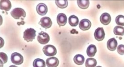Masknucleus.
Here are the masks:
<instances>
[{
	"mask_svg": "<svg viewBox=\"0 0 124 67\" xmlns=\"http://www.w3.org/2000/svg\"><path fill=\"white\" fill-rule=\"evenodd\" d=\"M116 24L121 26H124V16L118 15L116 18Z\"/></svg>",
	"mask_w": 124,
	"mask_h": 67,
	"instance_id": "obj_23",
	"label": "nucleus"
},
{
	"mask_svg": "<svg viewBox=\"0 0 124 67\" xmlns=\"http://www.w3.org/2000/svg\"><path fill=\"white\" fill-rule=\"evenodd\" d=\"M37 11L39 15H45L48 12L47 6L44 3H40L37 6Z\"/></svg>",
	"mask_w": 124,
	"mask_h": 67,
	"instance_id": "obj_9",
	"label": "nucleus"
},
{
	"mask_svg": "<svg viewBox=\"0 0 124 67\" xmlns=\"http://www.w3.org/2000/svg\"><path fill=\"white\" fill-rule=\"evenodd\" d=\"M0 48H1L3 46H4V40L2 39V38L1 37L0 38Z\"/></svg>",
	"mask_w": 124,
	"mask_h": 67,
	"instance_id": "obj_26",
	"label": "nucleus"
},
{
	"mask_svg": "<svg viewBox=\"0 0 124 67\" xmlns=\"http://www.w3.org/2000/svg\"><path fill=\"white\" fill-rule=\"evenodd\" d=\"M55 4L59 8L64 9L68 6V1L67 0H56Z\"/></svg>",
	"mask_w": 124,
	"mask_h": 67,
	"instance_id": "obj_19",
	"label": "nucleus"
},
{
	"mask_svg": "<svg viewBox=\"0 0 124 67\" xmlns=\"http://www.w3.org/2000/svg\"><path fill=\"white\" fill-rule=\"evenodd\" d=\"M117 51L120 55H124V45H119L117 48Z\"/></svg>",
	"mask_w": 124,
	"mask_h": 67,
	"instance_id": "obj_25",
	"label": "nucleus"
},
{
	"mask_svg": "<svg viewBox=\"0 0 124 67\" xmlns=\"http://www.w3.org/2000/svg\"><path fill=\"white\" fill-rule=\"evenodd\" d=\"M39 24L45 29H48L52 25V21L51 19L48 17H45L41 18Z\"/></svg>",
	"mask_w": 124,
	"mask_h": 67,
	"instance_id": "obj_7",
	"label": "nucleus"
},
{
	"mask_svg": "<svg viewBox=\"0 0 124 67\" xmlns=\"http://www.w3.org/2000/svg\"><path fill=\"white\" fill-rule=\"evenodd\" d=\"M105 34L103 28L102 27L98 28L94 33V36L95 40L98 41H101L103 40L105 38Z\"/></svg>",
	"mask_w": 124,
	"mask_h": 67,
	"instance_id": "obj_6",
	"label": "nucleus"
},
{
	"mask_svg": "<svg viewBox=\"0 0 124 67\" xmlns=\"http://www.w3.org/2000/svg\"><path fill=\"white\" fill-rule=\"evenodd\" d=\"M97 52V48H96V46L94 45H90L87 48V54L89 57H93Z\"/></svg>",
	"mask_w": 124,
	"mask_h": 67,
	"instance_id": "obj_15",
	"label": "nucleus"
},
{
	"mask_svg": "<svg viewBox=\"0 0 124 67\" xmlns=\"http://www.w3.org/2000/svg\"><path fill=\"white\" fill-rule=\"evenodd\" d=\"M100 21L104 25H108L111 21V17L108 13H102L100 17Z\"/></svg>",
	"mask_w": 124,
	"mask_h": 67,
	"instance_id": "obj_11",
	"label": "nucleus"
},
{
	"mask_svg": "<svg viewBox=\"0 0 124 67\" xmlns=\"http://www.w3.org/2000/svg\"><path fill=\"white\" fill-rule=\"evenodd\" d=\"M78 6L82 9H86L90 5V1L89 0H78L77 1Z\"/></svg>",
	"mask_w": 124,
	"mask_h": 67,
	"instance_id": "obj_16",
	"label": "nucleus"
},
{
	"mask_svg": "<svg viewBox=\"0 0 124 67\" xmlns=\"http://www.w3.org/2000/svg\"><path fill=\"white\" fill-rule=\"evenodd\" d=\"M0 64H4L6 63L8 60V57L7 55L3 52H0Z\"/></svg>",
	"mask_w": 124,
	"mask_h": 67,
	"instance_id": "obj_24",
	"label": "nucleus"
},
{
	"mask_svg": "<svg viewBox=\"0 0 124 67\" xmlns=\"http://www.w3.org/2000/svg\"><path fill=\"white\" fill-rule=\"evenodd\" d=\"M11 15L16 19H19L20 18H24L26 16V13L24 9L20 8H17L13 9L10 13Z\"/></svg>",
	"mask_w": 124,
	"mask_h": 67,
	"instance_id": "obj_2",
	"label": "nucleus"
},
{
	"mask_svg": "<svg viewBox=\"0 0 124 67\" xmlns=\"http://www.w3.org/2000/svg\"><path fill=\"white\" fill-rule=\"evenodd\" d=\"M11 8V3L9 0H0V9L6 11H9Z\"/></svg>",
	"mask_w": 124,
	"mask_h": 67,
	"instance_id": "obj_12",
	"label": "nucleus"
},
{
	"mask_svg": "<svg viewBox=\"0 0 124 67\" xmlns=\"http://www.w3.org/2000/svg\"><path fill=\"white\" fill-rule=\"evenodd\" d=\"M47 66L49 67H57L59 64V60L54 57L48 58L46 61Z\"/></svg>",
	"mask_w": 124,
	"mask_h": 67,
	"instance_id": "obj_14",
	"label": "nucleus"
},
{
	"mask_svg": "<svg viewBox=\"0 0 124 67\" xmlns=\"http://www.w3.org/2000/svg\"><path fill=\"white\" fill-rule=\"evenodd\" d=\"M91 27V21L87 19H84L81 20L79 23V27L82 31H87Z\"/></svg>",
	"mask_w": 124,
	"mask_h": 67,
	"instance_id": "obj_8",
	"label": "nucleus"
},
{
	"mask_svg": "<svg viewBox=\"0 0 124 67\" xmlns=\"http://www.w3.org/2000/svg\"><path fill=\"white\" fill-rule=\"evenodd\" d=\"M11 60L14 64L20 65L23 63V58L20 54L14 52L11 55Z\"/></svg>",
	"mask_w": 124,
	"mask_h": 67,
	"instance_id": "obj_4",
	"label": "nucleus"
},
{
	"mask_svg": "<svg viewBox=\"0 0 124 67\" xmlns=\"http://www.w3.org/2000/svg\"><path fill=\"white\" fill-rule=\"evenodd\" d=\"M43 52L46 56H53L56 55L57 50L54 46L51 45H47L44 47Z\"/></svg>",
	"mask_w": 124,
	"mask_h": 67,
	"instance_id": "obj_3",
	"label": "nucleus"
},
{
	"mask_svg": "<svg viewBox=\"0 0 124 67\" xmlns=\"http://www.w3.org/2000/svg\"><path fill=\"white\" fill-rule=\"evenodd\" d=\"M68 21L71 27H76L79 24V19L75 15H71L69 18Z\"/></svg>",
	"mask_w": 124,
	"mask_h": 67,
	"instance_id": "obj_18",
	"label": "nucleus"
},
{
	"mask_svg": "<svg viewBox=\"0 0 124 67\" xmlns=\"http://www.w3.org/2000/svg\"><path fill=\"white\" fill-rule=\"evenodd\" d=\"M57 21L59 27L65 26L67 22V16L63 13H60L57 16Z\"/></svg>",
	"mask_w": 124,
	"mask_h": 67,
	"instance_id": "obj_10",
	"label": "nucleus"
},
{
	"mask_svg": "<svg viewBox=\"0 0 124 67\" xmlns=\"http://www.w3.org/2000/svg\"><path fill=\"white\" fill-rule=\"evenodd\" d=\"M97 61L94 58H90L87 59L85 62V65L86 67H93L96 66Z\"/></svg>",
	"mask_w": 124,
	"mask_h": 67,
	"instance_id": "obj_22",
	"label": "nucleus"
},
{
	"mask_svg": "<svg viewBox=\"0 0 124 67\" xmlns=\"http://www.w3.org/2000/svg\"><path fill=\"white\" fill-rule=\"evenodd\" d=\"M114 33L115 35L123 36L124 35V27L117 26L114 29Z\"/></svg>",
	"mask_w": 124,
	"mask_h": 67,
	"instance_id": "obj_21",
	"label": "nucleus"
},
{
	"mask_svg": "<svg viewBox=\"0 0 124 67\" xmlns=\"http://www.w3.org/2000/svg\"><path fill=\"white\" fill-rule=\"evenodd\" d=\"M117 47V42L114 38L108 40L107 42V47L111 51H114Z\"/></svg>",
	"mask_w": 124,
	"mask_h": 67,
	"instance_id": "obj_13",
	"label": "nucleus"
},
{
	"mask_svg": "<svg viewBox=\"0 0 124 67\" xmlns=\"http://www.w3.org/2000/svg\"><path fill=\"white\" fill-rule=\"evenodd\" d=\"M33 66L34 67H46V63L43 60L37 59L33 61Z\"/></svg>",
	"mask_w": 124,
	"mask_h": 67,
	"instance_id": "obj_20",
	"label": "nucleus"
},
{
	"mask_svg": "<svg viewBox=\"0 0 124 67\" xmlns=\"http://www.w3.org/2000/svg\"><path fill=\"white\" fill-rule=\"evenodd\" d=\"M36 31L32 28L27 29L23 33V38L27 42H32L36 37Z\"/></svg>",
	"mask_w": 124,
	"mask_h": 67,
	"instance_id": "obj_1",
	"label": "nucleus"
},
{
	"mask_svg": "<svg viewBox=\"0 0 124 67\" xmlns=\"http://www.w3.org/2000/svg\"><path fill=\"white\" fill-rule=\"evenodd\" d=\"M37 40L41 44H46L49 42L50 38L48 34L43 31H41L38 34L37 36Z\"/></svg>",
	"mask_w": 124,
	"mask_h": 67,
	"instance_id": "obj_5",
	"label": "nucleus"
},
{
	"mask_svg": "<svg viewBox=\"0 0 124 67\" xmlns=\"http://www.w3.org/2000/svg\"><path fill=\"white\" fill-rule=\"evenodd\" d=\"M74 62L77 65H82L85 62V57L82 55L78 54L76 55L74 57Z\"/></svg>",
	"mask_w": 124,
	"mask_h": 67,
	"instance_id": "obj_17",
	"label": "nucleus"
}]
</instances>
